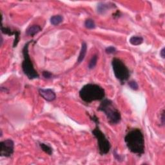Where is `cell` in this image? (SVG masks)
Here are the masks:
<instances>
[{
  "label": "cell",
  "mask_w": 165,
  "mask_h": 165,
  "mask_svg": "<svg viewBox=\"0 0 165 165\" xmlns=\"http://www.w3.org/2000/svg\"><path fill=\"white\" fill-rule=\"evenodd\" d=\"M128 149L132 153L141 156L144 153V137L139 128H133L129 130L125 137Z\"/></svg>",
  "instance_id": "1"
},
{
  "label": "cell",
  "mask_w": 165,
  "mask_h": 165,
  "mask_svg": "<svg viewBox=\"0 0 165 165\" xmlns=\"http://www.w3.org/2000/svg\"><path fill=\"white\" fill-rule=\"evenodd\" d=\"M81 99L86 103L95 101H102L105 97V91L101 86L89 83L82 87L79 91Z\"/></svg>",
  "instance_id": "2"
},
{
  "label": "cell",
  "mask_w": 165,
  "mask_h": 165,
  "mask_svg": "<svg viewBox=\"0 0 165 165\" xmlns=\"http://www.w3.org/2000/svg\"><path fill=\"white\" fill-rule=\"evenodd\" d=\"M97 110L105 113L108 122L112 125H117L121 120L120 112L110 99H103L98 106Z\"/></svg>",
  "instance_id": "3"
},
{
  "label": "cell",
  "mask_w": 165,
  "mask_h": 165,
  "mask_svg": "<svg viewBox=\"0 0 165 165\" xmlns=\"http://www.w3.org/2000/svg\"><path fill=\"white\" fill-rule=\"evenodd\" d=\"M34 41L33 40L29 41L27 43L25 44L22 50V54L23 57V60L22 64V70L24 74L27 76L29 79H38L39 77V75L38 73V72L35 70L34 65L30 59V57L29 55V45L33 43Z\"/></svg>",
  "instance_id": "4"
},
{
  "label": "cell",
  "mask_w": 165,
  "mask_h": 165,
  "mask_svg": "<svg viewBox=\"0 0 165 165\" xmlns=\"http://www.w3.org/2000/svg\"><path fill=\"white\" fill-rule=\"evenodd\" d=\"M112 66L113 73L117 79L120 81L121 85H124L128 80L130 73L128 67L120 59L113 58L112 61Z\"/></svg>",
  "instance_id": "5"
},
{
  "label": "cell",
  "mask_w": 165,
  "mask_h": 165,
  "mask_svg": "<svg viewBox=\"0 0 165 165\" xmlns=\"http://www.w3.org/2000/svg\"><path fill=\"white\" fill-rule=\"evenodd\" d=\"M92 133L97 139L98 150L100 155L103 156V155L107 154L110 152L111 144L104 133L100 130L99 125H96L95 128L92 130Z\"/></svg>",
  "instance_id": "6"
},
{
  "label": "cell",
  "mask_w": 165,
  "mask_h": 165,
  "mask_svg": "<svg viewBox=\"0 0 165 165\" xmlns=\"http://www.w3.org/2000/svg\"><path fill=\"white\" fill-rule=\"evenodd\" d=\"M14 151V143L12 139H6L0 143V156L9 157Z\"/></svg>",
  "instance_id": "7"
},
{
  "label": "cell",
  "mask_w": 165,
  "mask_h": 165,
  "mask_svg": "<svg viewBox=\"0 0 165 165\" xmlns=\"http://www.w3.org/2000/svg\"><path fill=\"white\" fill-rule=\"evenodd\" d=\"M1 30L2 32L4 34H7L8 35H14V40L13 43V47H16L20 39V31L19 30H12L9 27H3V25L2 24L1 26Z\"/></svg>",
  "instance_id": "8"
},
{
  "label": "cell",
  "mask_w": 165,
  "mask_h": 165,
  "mask_svg": "<svg viewBox=\"0 0 165 165\" xmlns=\"http://www.w3.org/2000/svg\"><path fill=\"white\" fill-rule=\"evenodd\" d=\"M38 90H39V95L46 101H53L56 99V95L53 90L50 89H39Z\"/></svg>",
  "instance_id": "9"
},
{
  "label": "cell",
  "mask_w": 165,
  "mask_h": 165,
  "mask_svg": "<svg viewBox=\"0 0 165 165\" xmlns=\"http://www.w3.org/2000/svg\"><path fill=\"white\" fill-rule=\"evenodd\" d=\"M41 27L38 25H31L26 30V34L29 36H31V37H33L35 34H37L39 32H41Z\"/></svg>",
  "instance_id": "10"
},
{
  "label": "cell",
  "mask_w": 165,
  "mask_h": 165,
  "mask_svg": "<svg viewBox=\"0 0 165 165\" xmlns=\"http://www.w3.org/2000/svg\"><path fill=\"white\" fill-rule=\"evenodd\" d=\"M113 5L112 4L111 5L109 3H99L97 5V12L98 13H99L101 14H105L108 9H110L112 7H116V6H113Z\"/></svg>",
  "instance_id": "11"
},
{
  "label": "cell",
  "mask_w": 165,
  "mask_h": 165,
  "mask_svg": "<svg viewBox=\"0 0 165 165\" xmlns=\"http://www.w3.org/2000/svg\"><path fill=\"white\" fill-rule=\"evenodd\" d=\"M86 50H87L86 43L85 42H82L81 45V49L80 51V53L78 57V59H77V62H78V63H80L81 62H82L85 59V57L86 54Z\"/></svg>",
  "instance_id": "12"
},
{
  "label": "cell",
  "mask_w": 165,
  "mask_h": 165,
  "mask_svg": "<svg viewBox=\"0 0 165 165\" xmlns=\"http://www.w3.org/2000/svg\"><path fill=\"white\" fill-rule=\"evenodd\" d=\"M39 146H40L41 149L46 153H47L48 155H49V156H52V155L53 150H52V148L49 144H45L43 143H39Z\"/></svg>",
  "instance_id": "13"
},
{
  "label": "cell",
  "mask_w": 165,
  "mask_h": 165,
  "mask_svg": "<svg viewBox=\"0 0 165 165\" xmlns=\"http://www.w3.org/2000/svg\"><path fill=\"white\" fill-rule=\"evenodd\" d=\"M63 17L61 15H55L50 18V23L54 26L59 25L61 23L63 22Z\"/></svg>",
  "instance_id": "14"
},
{
  "label": "cell",
  "mask_w": 165,
  "mask_h": 165,
  "mask_svg": "<svg viewBox=\"0 0 165 165\" xmlns=\"http://www.w3.org/2000/svg\"><path fill=\"white\" fill-rule=\"evenodd\" d=\"M130 44H132V45H141V43H143V38L141 36H136V35H133L132 36V37L130 38Z\"/></svg>",
  "instance_id": "15"
},
{
  "label": "cell",
  "mask_w": 165,
  "mask_h": 165,
  "mask_svg": "<svg viewBox=\"0 0 165 165\" xmlns=\"http://www.w3.org/2000/svg\"><path fill=\"white\" fill-rule=\"evenodd\" d=\"M85 26L88 29H94L96 28L94 21L92 19H87L85 22Z\"/></svg>",
  "instance_id": "16"
},
{
  "label": "cell",
  "mask_w": 165,
  "mask_h": 165,
  "mask_svg": "<svg viewBox=\"0 0 165 165\" xmlns=\"http://www.w3.org/2000/svg\"><path fill=\"white\" fill-rule=\"evenodd\" d=\"M97 59H98V57L96 54L92 56V58H91L89 63V66H88V67H89V69H93L94 68V67L96 66L97 65Z\"/></svg>",
  "instance_id": "17"
},
{
  "label": "cell",
  "mask_w": 165,
  "mask_h": 165,
  "mask_svg": "<svg viewBox=\"0 0 165 165\" xmlns=\"http://www.w3.org/2000/svg\"><path fill=\"white\" fill-rule=\"evenodd\" d=\"M128 85L130 87V89L133 90H137L139 89V86L137 82L136 81H130L128 82Z\"/></svg>",
  "instance_id": "18"
},
{
  "label": "cell",
  "mask_w": 165,
  "mask_h": 165,
  "mask_svg": "<svg viewBox=\"0 0 165 165\" xmlns=\"http://www.w3.org/2000/svg\"><path fill=\"white\" fill-rule=\"evenodd\" d=\"M105 52L106 54H115L116 52V49L114 47V46H108L107 48H106Z\"/></svg>",
  "instance_id": "19"
},
{
  "label": "cell",
  "mask_w": 165,
  "mask_h": 165,
  "mask_svg": "<svg viewBox=\"0 0 165 165\" xmlns=\"http://www.w3.org/2000/svg\"><path fill=\"white\" fill-rule=\"evenodd\" d=\"M42 75L43 76L45 77V79H51V78H52V77H53V74L51 73V72H49V71H43L42 72Z\"/></svg>",
  "instance_id": "20"
},
{
  "label": "cell",
  "mask_w": 165,
  "mask_h": 165,
  "mask_svg": "<svg viewBox=\"0 0 165 165\" xmlns=\"http://www.w3.org/2000/svg\"><path fill=\"white\" fill-rule=\"evenodd\" d=\"M90 118L92 121H94L96 125H99V118H98L96 115H92L90 116Z\"/></svg>",
  "instance_id": "21"
},
{
  "label": "cell",
  "mask_w": 165,
  "mask_h": 165,
  "mask_svg": "<svg viewBox=\"0 0 165 165\" xmlns=\"http://www.w3.org/2000/svg\"><path fill=\"white\" fill-rule=\"evenodd\" d=\"M113 154H114V157H115V158L117 159V161H123V157L121 156V155H120V154H118L117 152H116V151H115L114 152V153H113Z\"/></svg>",
  "instance_id": "22"
},
{
  "label": "cell",
  "mask_w": 165,
  "mask_h": 165,
  "mask_svg": "<svg viewBox=\"0 0 165 165\" xmlns=\"http://www.w3.org/2000/svg\"><path fill=\"white\" fill-rule=\"evenodd\" d=\"M161 121L162 125H164V109L162 110L161 117Z\"/></svg>",
  "instance_id": "23"
},
{
  "label": "cell",
  "mask_w": 165,
  "mask_h": 165,
  "mask_svg": "<svg viewBox=\"0 0 165 165\" xmlns=\"http://www.w3.org/2000/svg\"><path fill=\"white\" fill-rule=\"evenodd\" d=\"M165 49L164 48H163V49L161 50V52H160V56H161L162 57V58H165Z\"/></svg>",
  "instance_id": "24"
}]
</instances>
